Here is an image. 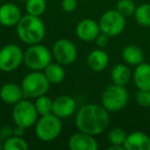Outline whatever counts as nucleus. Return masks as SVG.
<instances>
[{
    "label": "nucleus",
    "instance_id": "obj_27",
    "mask_svg": "<svg viewBox=\"0 0 150 150\" xmlns=\"http://www.w3.org/2000/svg\"><path fill=\"white\" fill-rule=\"evenodd\" d=\"M136 8H137V5L134 0H118L115 5V9L125 18L134 16Z\"/></svg>",
    "mask_w": 150,
    "mask_h": 150
},
{
    "label": "nucleus",
    "instance_id": "obj_1",
    "mask_svg": "<svg viewBox=\"0 0 150 150\" xmlns=\"http://www.w3.org/2000/svg\"><path fill=\"white\" fill-rule=\"evenodd\" d=\"M109 123V111L102 104H84L75 113V125L78 131L95 137L104 133Z\"/></svg>",
    "mask_w": 150,
    "mask_h": 150
},
{
    "label": "nucleus",
    "instance_id": "obj_31",
    "mask_svg": "<svg viewBox=\"0 0 150 150\" xmlns=\"http://www.w3.org/2000/svg\"><path fill=\"white\" fill-rule=\"evenodd\" d=\"M13 135V127H3L2 129H0V137L3 139H7L8 137Z\"/></svg>",
    "mask_w": 150,
    "mask_h": 150
},
{
    "label": "nucleus",
    "instance_id": "obj_33",
    "mask_svg": "<svg viewBox=\"0 0 150 150\" xmlns=\"http://www.w3.org/2000/svg\"><path fill=\"white\" fill-rule=\"evenodd\" d=\"M107 149L108 150H125L122 145H113V144H110V146H108Z\"/></svg>",
    "mask_w": 150,
    "mask_h": 150
},
{
    "label": "nucleus",
    "instance_id": "obj_25",
    "mask_svg": "<svg viewBox=\"0 0 150 150\" xmlns=\"http://www.w3.org/2000/svg\"><path fill=\"white\" fill-rule=\"evenodd\" d=\"M46 0H27L25 2L26 13L36 17H41L46 11Z\"/></svg>",
    "mask_w": 150,
    "mask_h": 150
},
{
    "label": "nucleus",
    "instance_id": "obj_36",
    "mask_svg": "<svg viewBox=\"0 0 150 150\" xmlns=\"http://www.w3.org/2000/svg\"><path fill=\"white\" fill-rule=\"evenodd\" d=\"M78 1H86V0H78Z\"/></svg>",
    "mask_w": 150,
    "mask_h": 150
},
{
    "label": "nucleus",
    "instance_id": "obj_2",
    "mask_svg": "<svg viewBox=\"0 0 150 150\" xmlns=\"http://www.w3.org/2000/svg\"><path fill=\"white\" fill-rule=\"evenodd\" d=\"M19 39L27 45L41 43L46 34L44 22L40 17L26 13L16 26Z\"/></svg>",
    "mask_w": 150,
    "mask_h": 150
},
{
    "label": "nucleus",
    "instance_id": "obj_8",
    "mask_svg": "<svg viewBox=\"0 0 150 150\" xmlns=\"http://www.w3.org/2000/svg\"><path fill=\"white\" fill-rule=\"evenodd\" d=\"M102 33L110 38L120 35L125 29L127 19L116 9H108L100 17L98 21Z\"/></svg>",
    "mask_w": 150,
    "mask_h": 150
},
{
    "label": "nucleus",
    "instance_id": "obj_22",
    "mask_svg": "<svg viewBox=\"0 0 150 150\" xmlns=\"http://www.w3.org/2000/svg\"><path fill=\"white\" fill-rule=\"evenodd\" d=\"M3 150H28L29 144L27 140L24 139V137L19 136H11L7 139L3 140L2 144Z\"/></svg>",
    "mask_w": 150,
    "mask_h": 150
},
{
    "label": "nucleus",
    "instance_id": "obj_16",
    "mask_svg": "<svg viewBox=\"0 0 150 150\" xmlns=\"http://www.w3.org/2000/svg\"><path fill=\"white\" fill-rule=\"evenodd\" d=\"M123 146L125 150H150V137L142 131H134L127 134Z\"/></svg>",
    "mask_w": 150,
    "mask_h": 150
},
{
    "label": "nucleus",
    "instance_id": "obj_26",
    "mask_svg": "<svg viewBox=\"0 0 150 150\" xmlns=\"http://www.w3.org/2000/svg\"><path fill=\"white\" fill-rule=\"evenodd\" d=\"M127 132L123 129L118 127H112L110 131L108 132V135H107V139H108V142L110 144H113V145H122L125 144V141L127 139ZM125 147V146H123Z\"/></svg>",
    "mask_w": 150,
    "mask_h": 150
},
{
    "label": "nucleus",
    "instance_id": "obj_6",
    "mask_svg": "<svg viewBox=\"0 0 150 150\" xmlns=\"http://www.w3.org/2000/svg\"><path fill=\"white\" fill-rule=\"evenodd\" d=\"M21 86L24 96L27 99H35L48 93L50 82L46 78L43 71H30L22 79Z\"/></svg>",
    "mask_w": 150,
    "mask_h": 150
},
{
    "label": "nucleus",
    "instance_id": "obj_17",
    "mask_svg": "<svg viewBox=\"0 0 150 150\" xmlns=\"http://www.w3.org/2000/svg\"><path fill=\"white\" fill-rule=\"evenodd\" d=\"M88 67L94 72H102L109 65V56L103 48H95L86 57Z\"/></svg>",
    "mask_w": 150,
    "mask_h": 150
},
{
    "label": "nucleus",
    "instance_id": "obj_24",
    "mask_svg": "<svg viewBox=\"0 0 150 150\" xmlns=\"http://www.w3.org/2000/svg\"><path fill=\"white\" fill-rule=\"evenodd\" d=\"M134 18L139 25L143 27H150V3H143L137 6Z\"/></svg>",
    "mask_w": 150,
    "mask_h": 150
},
{
    "label": "nucleus",
    "instance_id": "obj_3",
    "mask_svg": "<svg viewBox=\"0 0 150 150\" xmlns=\"http://www.w3.org/2000/svg\"><path fill=\"white\" fill-rule=\"evenodd\" d=\"M62 131V119L54 113L39 116L34 125V133L36 138L42 142L54 141L60 137Z\"/></svg>",
    "mask_w": 150,
    "mask_h": 150
},
{
    "label": "nucleus",
    "instance_id": "obj_12",
    "mask_svg": "<svg viewBox=\"0 0 150 150\" xmlns=\"http://www.w3.org/2000/svg\"><path fill=\"white\" fill-rule=\"evenodd\" d=\"M75 33L79 40L84 42L95 41L97 36L101 33L99 23L94 19L86 18L80 20L75 27Z\"/></svg>",
    "mask_w": 150,
    "mask_h": 150
},
{
    "label": "nucleus",
    "instance_id": "obj_11",
    "mask_svg": "<svg viewBox=\"0 0 150 150\" xmlns=\"http://www.w3.org/2000/svg\"><path fill=\"white\" fill-rule=\"evenodd\" d=\"M77 102L72 96L61 95L54 99L52 103V113L60 117L61 119H66L71 117L77 111Z\"/></svg>",
    "mask_w": 150,
    "mask_h": 150
},
{
    "label": "nucleus",
    "instance_id": "obj_35",
    "mask_svg": "<svg viewBox=\"0 0 150 150\" xmlns=\"http://www.w3.org/2000/svg\"><path fill=\"white\" fill-rule=\"evenodd\" d=\"M2 1H6V0H0V2H2Z\"/></svg>",
    "mask_w": 150,
    "mask_h": 150
},
{
    "label": "nucleus",
    "instance_id": "obj_28",
    "mask_svg": "<svg viewBox=\"0 0 150 150\" xmlns=\"http://www.w3.org/2000/svg\"><path fill=\"white\" fill-rule=\"evenodd\" d=\"M135 99L139 106L144 108L150 107V90H138Z\"/></svg>",
    "mask_w": 150,
    "mask_h": 150
},
{
    "label": "nucleus",
    "instance_id": "obj_30",
    "mask_svg": "<svg viewBox=\"0 0 150 150\" xmlns=\"http://www.w3.org/2000/svg\"><path fill=\"white\" fill-rule=\"evenodd\" d=\"M109 40H110V37H109L108 35H106V34H104V33L101 32V33L97 36L96 39H95V43H96V45L98 46V47L104 48L108 45Z\"/></svg>",
    "mask_w": 150,
    "mask_h": 150
},
{
    "label": "nucleus",
    "instance_id": "obj_23",
    "mask_svg": "<svg viewBox=\"0 0 150 150\" xmlns=\"http://www.w3.org/2000/svg\"><path fill=\"white\" fill-rule=\"evenodd\" d=\"M52 103H54V99L48 97L47 94L41 95L34 99V105L39 116L52 113Z\"/></svg>",
    "mask_w": 150,
    "mask_h": 150
},
{
    "label": "nucleus",
    "instance_id": "obj_20",
    "mask_svg": "<svg viewBox=\"0 0 150 150\" xmlns=\"http://www.w3.org/2000/svg\"><path fill=\"white\" fill-rule=\"evenodd\" d=\"M123 62L129 66H137L144 62V52L141 47L135 44L125 45L121 50Z\"/></svg>",
    "mask_w": 150,
    "mask_h": 150
},
{
    "label": "nucleus",
    "instance_id": "obj_34",
    "mask_svg": "<svg viewBox=\"0 0 150 150\" xmlns=\"http://www.w3.org/2000/svg\"><path fill=\"white\" fill-rule=\"evenodd\" d=\"M19 1H21V2H23V3H25L27 0H19Z\"/></svg>",
    "mask_w": 150,
    "mask_h": 150
},
{
    "label": "nucleus",
    "instance_id": "obj_9",
    "mask_svg": "<svg viewBox=\"0 0 150 150\" xmlns=\"http://www.w3.org/2000/svg\"><path fill=\"white\" fill-rule=\"evenodd\" d=\"M24 63V50L16 43H7L0 48V71L13 72Z\"/></svg>",
    "mask_w": 150,
    "mask_h": 150
},
{
    "label": "nucleus",
    "instance_id": "obj_10",
    "mask_svg": "<svg viewBox=\"0 0 150 150\" xmlns=\"http://www.w3.org/2000/svg\"><path fill=\"white\" fill-rule=\"evenodd\" d=\"M52 54L54 60L63 66L73 64L78 56L76 45L68 38H60L56 40L52 44Z\"/></svg>",
    "mask_w": 150,
    "mask_h": 150
},
{
    "label": "nucleus",
    "instance_id": "obj_7",
    "mask_svg": "<svg viewBox=\"0 0 150 150\" xmlns=\"http://www.w3.org/2000/svg\"><path fill=\"white\" fill-rule=\"evenodd\" d=\"M39 114L35 108L34 102L30 101V99L24 98L17 104L13 105L11 110V118L16 125L30 129L34 127L37 121Z\"/></svg>",
    "mask_w": 150,
    "mask_h": 150
},
{
    "label": "nucleus",
    "instance_id": "obj_14",
    "mask_svg": "<svg viewBox=\"0 0 150 150\" xmlns=\"http://www.w3.org/2000/svg\"><path fill=\"white\" fill-rule=\"evenodd\" d=\"M22 17L21 8L16 3L4 2L0 5V24L4 27H16Z\"/></svg>",
    "mask_w": 150,
    "mask_h": 150
},
{
    "label": "nucleus",
    "instance_id": "obj_18",
    "mask_svg": "<svg viewBox=\"0 0 150 150\" xmlns=\"http://www.w3.org/2000/svg\"><path fill=\"white\" fill-rule=\"evenodd\" d=\"M134 83L138 90H150V64L141 63L137 65L132 76Z\"/></svg>",
    "mask_w": 150,
    "mask_h": 150
},
{
    "label": "nucleus",
    "instance_id": "obj_19",
    "mask_svg": "<svg viewBox=\"0 0 150 150\" xmlns=\"http://www.w3.org/2000/svg\"><path fill=\"white\" fill-rule=\"evenodd\" d=\"M133 73L129 69V65L119 63L111 68L110 78L112 83L119 84V86H127L132 79Z\"/></svg>",
    "mask_w": 150,
    "mask_h": 150
},
{
    "label": "nucleus",
    "instance_id": "obj_29",
    "mask_svg": "<svg viewBox=\"0 0 150 150\" xmlns=\"http://www.w3.org/2000/svg\"><path fill=\"white\" fill-rule=\"evenodd\" d=\"M78 0H62L61 2V7H62L63 11L67 13H73L77 7Z\"/></svg>",
    "mask_w": 150,
    "mask_h": 150
},
{
    "label": "nucleus",
    "instance_id": "obj_15",
    "mask_svg": "<svg viewBox=\"0 0 150 150\" xmlns=\"http://www.w3.org/2000/svg\"><path fill=\"white\" fill-rule=\"evenodd\" d=\"M25 98L21 84L16 82H5L0 88V100L4 104L15 105Z\"/></svg>",
    "mask_w": 150,
    "mask_h": 150
},
{
    "label": "nucleus",
    "instance_id": "obj_5",
    "mask_svg": "<svg viewBox=\"0 0 150 150\" xmlns=\"http://www.w3.org/2000/svg\"><path fill=\"white\" fill-rule=\"evenodd\" d=\"M129 101V93L125 86L112 83L106 86L101 95V104L109 112H118L125 108Z\"/></svg>",
    "mask_w": 150,
    "mask_h": 150
},
{
    "label": "nucleus",
    "instance_id": "obj_4",
    "mask_svg": "<svg viewBox=\"0 0 150 150\" xmlns=\"http://www.w3.org/2000/svg\"><path fill=\"white\" fill-rule=\"evenodd\" d=\"M52 59V50L41 43L28 45L24 50V64L30 71H43Z\"/></svg>",
    "mask_w": 150,
    "mask_h": 150
},
{
    "label": "nucleus",
    "instance_id": "obj_21",
    "mask_svg": "<svg viewBox=\"0 0 150 150\" xmlns=\"http://www.w3.org/2000/svg\"><path fill=\"white\" fill-rule=\"evenodd\" d=\"M43 73L45 74L46 78L50 82V84L62 83L66 77V71H65L64 67L58 62L50 63L43 70Z\"/></svg>",
    "mask_w": 150,
    "mask_h": 150
},
{
    "label": "nucleus",
    "instance_id": "obj_13",
    "mask_svg": "<svg viewBox=\"0 0 150 150\" xmlns=\"http://www.w3.org/2000/svg\"><path fill=\"white\" fill-rule=\"evenodd\" d=\"M68 148L70 150H97L99 144L95 136L78 131L69 137Z\"/></svg>",
    "mask_w": 150,
    "mask_h": 150
},
{
    "label": "nucleus",
    "instance_id": "obj_32",
    "mask_svg": "<svg viewBox=\"0 0 150 150\" xmlns=\"http://www.w3.org/2000/svg\"><path fill=\"white\" fill-rule=\"evenodd\" d=\"M25 131H26V129H24V127H20V125H16V127H13V135L19 136V137H23L24 134H25Z\"/></svg>",
    "mask_w": 150,
    "mask_h": 150
}]
</instances>
